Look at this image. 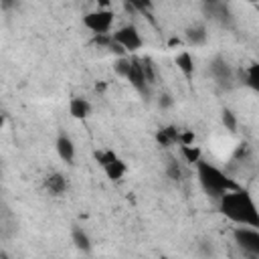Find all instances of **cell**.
<instances>
[{
  "label": "cell",
  "instance_id": "d4e9b609",
  "mask_svg": "<svg viewBox=\"0 0 259 259\" xmlns=\"http://www.w3.org/2000/svg\"><path fill=\"white\" fill-rule=\"evenodd\" d=\"M95 91H105V83H97L95 85Z\"/></svg>",
  "mask_w": 259,
  "mask_h": 259
},
{
  "label": "cell",
  "instance_id": "ba28073f",
  "mask_svg": "<svg viewBox=\"0 0 259 259\" xmlns=\"http://www.w3.org/2000/svg\"><path fill=\"white\" fill-rule=\"evenodd\" d=\"M55 150H57V154H59V158L63 162L73 164V160H75V144H73V140L69 136L61 134L57 138V142H55Z\"/></svg>",
  "mask_w": 259,
  "mask_h": 259
},
{
  "label": "cell",
  "instance_id": "5bb4252c",
  "mask_svg": "<svg viewBox=\"0 0 259 259\" xmlns=\"http://www.w3.org/2000/svg\"><path fill=\"white\" fill-rule=\"evenodd\" d=\"M103 172L107 174V178H109V180L117 182V180H121V178L125 176V172H127V166H125V162H123L121 158H115L113 162H109V164L103 168Z\"/></svg>",
  "mask_w": 259,
  "mask_h": 259
},
{
  "label": "cell",
  "instance_id": "484cf974",
  "mask_svg": "<svg viewBox=\"0 0 259 259\" xmlns=\"http://www.w3.org/2000/svg\"><path fill=\"white\" fill-rule=\"evenodd\" d=\"M180 42H182L180 38H172V40H170V47H176V45H180Z\"/></svg>",
  "mask_w": 259,
  "mask_h": 259
},
{
  "label": "cell",
  "instance_id": "2e32d148",
  "mask_svg": "<svg viewBox=\"0 0 259 259\" xmlns=\"http://www.w3.org/2000/svg\"><path fill=\"white\" fill-rule=\"evenodd\" d=\"M180 154L188 164H194V166L202 160V150L198 146H194V144L192 146H180Z\"/></svg>",
  "mask_w": 259,
  "mask_h": 259
},
{
  "label": "cell",
  "instance_id": "277c9868",
  "mask_svg": "<svg viewBox=\"0 0 259 259\" xmlns=\"http://www.w3.org/2000/svg\"><path fill=\"white\" fill-rule=\"evenodd\" d=\"M113 40L125 51V53H136L144 47V40H142V34L140 30L136 28V24H123L119 26L115 32H113Z\"/></svg>",
  "mask_w": 259,
  "mask_h": 259
},
{
  "label": "cell",
  "instance_id": "44dd1931",
  "mask_svg": "<svg viewBox=\"0 0 259 259\" xmlns=\"http://www.w3.org/2000/svg\"><path fill=\"white\" fill-rule=\"evenodd\" d=\"M93 156H95V160L99 162V166H101V168H105L109 162H113V160L117 158V154H115L113 150H97Z\"/></svg>",
  "mask_w": 259,
  "mask_h": 259
},
{
  "label": "cell",
  "instance_id": "cb8c5ba5",
  "mask_svg": "<svg viewBox=\"0 0 259 259\" xmlns=\"http://www.w3.org/2000/svg\"><path fill=\"white\" fill-rule=\"evenodd\" d=\"M158 105H160L162 109H166V107H170V105H172V97H170L168 93H162V95L158 97Z\"/></svg>",
  "mask_w": 259,
  "mask_h": 259
},
{
  "label": "cell",
  "instance_id": "3957f363",
  "mask_svg": "<svg viewBox=\"0 0 259 259\" xmlns=\"http://www.w3.org/2000/svg\"><path fill=\"white\" fill-rule=\"evenodd\" d=\"M113 12L107 8H97L93 12H87L83 16V26L91 30L93 34H109L111 24H113Z\"/></svg>",
  "mask_w": 259,
  "mask_h": 259
},
{
  "label": "cell",
  "instance_id": "6da1fadb",
  "mask_svg": "<svg viewBox=\"0 0 259 259\" xmlns=\"http://www.w3.org/2000/svg\"><path fill=\"white\" fill-rule=\"evenodd\" d=\"M219 210L223 217H227L231 223L239 227H251L259 231V208L251 194L243 188H237L233 192H227L219 200Z\"/></svg>",
  "mask_w": 259,
  "mask_h": 259
},
{
  "label": "cell",
  "instance_id": "4fadbf2b",
  "mask_svg": "<svg viewBox=\"0 0 259 259\" xmlns=\"http://www.w3.org/2000/svg\"><path fill=\"white\" fill-rule=\"evenodd\" d=\"M176 65H178L180 73L186 79H192V75H194V59H192V55L188 51H182V53L176 55Z\"/></svg>",
  "mask_w": 259,
  "mask_h": 259
},
{
  "label": "cell",
  "instance_id": "8fae6325",
  "mask_svg": "<svg viewBox=\"0 0 259 259\" xmlns=\"http://www.w3.org/2000/svg\"><path fill=\"white\" fill-rule=\"evenodd\" d=\"M67 178L61 174V172H51V174H47L45 176V188L51 192V194H55V196H59V194H63L65 190H67Z\"/></svg>",
  "mask_w": 259,
  "mask_h": 259
},
{
  "label": "cell",
  "instance_id": "ffe728a7",
  "mask_svg": "<svg viewBox=\"0 0 259 259\" xmlns=\"http://www.w3.org/2000/svg\"><path fill=\"white\" fill-rule=\"evenodd\" d=\"M166 176L170 180H174V182H178L182 178V170H180V166H178V162L174 158H168V162H166Z\"/></svg>",
  "mask_w": 259,
  "mask_h": 259
},
{
  "label": "cell",
  "instance_id": "5b68a950",
  "mask_svg": "<svg viewBox=\"0 0 259 259\" xmlns=\"http://www.w3.org/2000/svg\"><path fill=\"white\" fill-rule=\"evenodd\" d=\"M233 237H235V243L247 251L249 255H255L259 257V231L257 229H251V227H237L233 231Z\"/></svg>",
  "mask_w": 259,
  "mask_h": 259
},
{
  "label": "cell",
  "instance_id": "30bf717a",
  "mask_svg": "<svg viewBox=\"0 0 259 259\" xmlns=\"http://www.w3.org/2000/svg\"><path fill=\"white\" fill-rule=\"evenodd\" d=\"M184 36H186V42H188V45L200 47V45L206 42L208 32H206V26H204L202 22H196V24H190V26L184 30Z\"/></svg>",
  "mask_w": 259,
  "mask_h": 259
},
{
  "label": "cell",
  "instance_id": "9a60e30c",
  "mask_svg": "<svg viewBox=\"0 0 259 259\" xmlns=\"http://www.w3.org/2000/svg\"><path fill=\"white\" fill-rule=\"evenodd\" d=\"M71 239H73V245H75L79 251H83V253H89V251H91V239H89V235H87L81 227H73Z\"/></svg>",
  "mask_w": 259,
  "mask_h": 259
},
{
  "label": "cell",
  "instance_id": "7a4b0ae2",
  "mask_svg": "<svg viewBox=\"0 0 259 259\" xmlns=\"http://www.w3.org/2000/svg\"><path fill=\"white\" fill-rule=\"evenodd\" d=\"M196 176H198L202 190L217 200H221L227 192H233L239 188V184L235 180H231L225 172H221L217 166H212L210 162H204V160H200L196 164Z\"/></svg>",
  "mask_w": 259,
  "mask_h": 259
},
{
  "label": "cell",
  "instance_id": "e0dca14e",
  "mask_svg": "<svg viewBox=\"0 0 259 259\" xmlns=\"http://www.w3.org/2000/svg\"><path fill=\"white\" fill-rule=\"evenodd\" d=\"M243 77H245V85H249L253 91H257V93H259V63L249 65Z\"/></svg>",
  "mask_w": 259,
  "mask_h": 259
},
{
  "label": "cell",
  "instance_id": "52a82bcc",
  "mask_svg": "<svg viewBox=\"0 0 259 259\" xmlns=\"http://www.w3.org/2000/svg\"><path fill=\"white\" fill-rule=\"evenodd\" d=\"M127 81L130 85L140 93V95H148V81H146V75H144V67H142V59L138 57H132V69H130V75H127Z\"/></svg>",
  "mask_w": 259,
  "mask_h": 259
},
{
  "label": "cell",
  "instance_id": "7402d4cb",
  "mask_svg": "<svg viewBox=\"0 0 259 259\" xmlns=\"http://www.w3.org/2000/svg\"><path fill=\"white\" fill-rule=\"evenodd\" d=\"M221 121H223V125H225L229 132H237V117H235V113H233L231 109H223Z\"/></svg>",
  "mask_w": 259,
  "mask_h": 259
},
{
  "label": "cell",
  "instance_id": "8992f818",
  "mask_svg": "<svg viewBox=\"0 0 259 259\" xmlns=\"http://www.w3.org/2000/svg\"><path fill=\"white\" fill-rule=\"evenodd\" d=\"M208 73H210V77H212L221 87H231V83H233V69H231V65H229L221 55H217V57L208 63Z\"/></svg>",
  "mask_w": 259,
  "mask_h": 259
},
{
  "label": "cell",
  "instance_id": "9c48e42d",
  "mask_svg": "<svg viewBox=\"0 0 259 259\" xmlns=\"http://www.w3.org/2000/svg\"><path fill=\"white\" fill-rule=\"evenodd\" d=\"M156 142L162 148H170L174 144H180V130L176 125H166L156 132Z\"/></svg>",
  "mask_w": 259,
  "mask_h": 259
},
{
  "label": "cell",
  "instance_id": "4316f807",
  "mask_svg": "<svg viewBox=\"0 0 259 259\" xmlns=\"http://www.w3.org/2000/svg\"><path fill=\"white\" fill-rule=\"evenodd\" d=\"M158 259H168V257H166V255H162V257H158Z\"/></svg>",
  "mask_w": 259,
  "mask_h": 259
},
{
  "label": "cell",
  "instance_id": "ac0fdd59",
  "mask_svg": "<svg viewBox=\"0 0 259 259\" xmlns=\"http://www.w3.org/2000/svg\"><path fill=\"white\" fill-rule=\"evenodd\" d=\"M130 69H132V59H130V57H117V59L113 61V71H115L117 77L127 79Z\"/></svg>",
  "mask_w": 259,
  "mask_h": 259
},
{
  "label": "cell",
  "instance_id": "603a6c76",
  "mask_svg": "<svg viewBox=\"0 0 259 259\" xmlns=\"http://www.w3.org/2000/svg\"><path fill=\"white\" fill-rule=\"evenodd\" d=\"M194 144V134L192 132H180V146H192Z\"/></svg>",
  "mask_w": 259,
  "mask_h": 259
},
{
  "label": "cell",
  "instance_id": "7c38bea8",
  "mask_svg": "<svg viewBox=\"0 0 259 259\" xmlns=\"http://www.w3.org/2000/svg\"><path fill=\"white\" fill-rule=\"evenodd\" d=\"M69 113L75 119H85L91 113V103L87 99H83V97H73L69 101Z\"/></svg>",
  "mask_w": 259,
  "mask_h": 259
},
{
  "label": "cell",
  "instance_id": "d6986e66",
  "mask_svg": "<svg viewBox=\"0 0 259 259\" xmlns=\"http://www.w3.org/2000/svg\"><path fill=\"white\" fill-rule=\"evenodd\" d=\"M142 67H144V75H146L148 85H154V83H156V69H154V61H152L150 57H144V59H142Z\"/></svg>",
  "mask_w": 259,
  "mask_h": 259
}]
</instances>
